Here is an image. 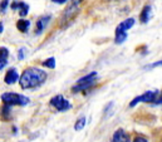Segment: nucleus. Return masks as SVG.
Here are the masks:
<instances>
[{"mask_svg": "<svg viewBox=\"0 0 162 142\" xmlns=\"http://www.w3.org/2000/svg\"><path fill=\"white\" fill-rule=\"evenodd\" d=\"M47 79V73L37 67H28L23 70L19 78V84L23 89H34L40 87Z\"/></svg>", "mask_w": 162, "mask_h": 142, "instance_id": "obj_1", "label": "nucleus"}, {"mask_svg": "<svg viewBox=\"0 0 162 142\" xmlns=\"http://www.w3.org/2000/svg\"><path fill=\"white\" fill-rule=\"evenodd\" d=\"M82 3H83V0H72V2L69 3V5L65 8V10L63 12L62 17H60V24L62 25L68 24L70 20H73L77 17V14L80 10V7H82Z\"/></svg>", "mask_w": 162, "mask_h": 142, "instance_id": "obj_2", "label": "nucleus"}, {"mask_svg": "<svg viewBox=\"0 0 162 142\" xmlns=\"http://www.w3.org/2000/svg\"><path fill=\"white\" fill-rule=\"evenodd\" d=\"M2 101L7 106H25L29 103V99L19 93H13V92H7L2 94Z\"/></svg>", "mask_w": 162, "mask_h": 142, "instance_id": "obj_3", "label": "nucleus"}, {"mask_svg": "<svg viewBox=\"0 0 162 142\" xmlns=\"http://www.w3.org/2000/svg\"><path fill=\"white\" fill-rule=\"evenodd\" d=\"M97 81V73L96 72H91L89 74L82 77L80 79H78V82L75 83V86L72 88V92L78 93V92H84L86 89L91 88L92 86H94V82Z\"/></svg>", "mask_w": 162, "mask_h": 142, "instance_id": "obj_4", "label": "nucleus"}, {"mask_svg": "<svg viewBox=\"0 0 162 142\" xmlns=\"http://www.w3.org/2000/svg\"><path fill=\"white\" fill-rule=\"evenodd\" d=\"M158 97V91H147L144 92L143 94L133 98L131 102H129V107H134L137 103L139 102H144V103H153Z\"/></svg>", "mask_w": 162, "mask_h": 142, "instance_id": "obj_5", "label": "nucleus"}, {"mask_svg": "<svg viewBox=\"0 0 162 142\" xmlns=\"http://www.w3.org/2000/svg\"><path fill=\"white\" fill-rule=\"evenodd\" d=\"M50 106H53L57 111H59V112H64V111H68L72 106H70V102L64 97V96H62V94H57V96H54L52 99H50Z\"/></svg>", "mask_w": 162, "mask_h": 142, "instance_id": "obj_6", "label": "nucleus"}, {"mask_svg": "<svg viewBox=\"0 0 162 142\" xmlns=\"http://www.w3.org/2000/svg\"><path fill=\"white\" fill-rule=\"evenodd\" d=\"M111 142H131V137L123 128H118L113 133V136L111 138Z\"/></svg>", "mask_w": 162, "mask_h": 142, "instance_id": "obj_7", "label": "nucleus"}, {"mask_svg": "<svg viewBox=\"0 0 162 142\" xmlns=\"http://www.w3.org/2000/svg\"><path fill=\"white\" fill-rule=\"evenodd\" d=\"M19 74H18V70L15 69V68H10L8 72L5 73V76H4V82L7 83V84H14L15 82H18L19 81Z\"/></svg>", "mask_w": 162, "mask_h": 142, "instance_id": "obj_8", "label": "nucleus"}, {"mask_svg": "<svg viewBox=\"0 0 162 142\" xmlns=\"http://www.w3.org/2000/svg\"><path fill=\"white\" fill-rule=\"evenodd\" d=\"M12 9H13V10H19V15H20L22 18L25 17V15L28 14V12H29L28 4L23 3V2H14V3L12 4Z\"/></svg>", "mask_w": 162, "mask_h": 142, "instance_id": "obj_9", "label": "nucleus"}, {"mask_svg": "<svg viewBox=\"0 0 162 142\" xmlns=\"http://www.w3.org/2000/svg\"><path fill=\"white\" fill-rule=\"evenodd\" d=\"M49 20H50V15H45V17L39 18L38 22H37V24H35V33L37 34H40L45 29V27L49 23Z\"/></svg>", "mask_w": 162, "mask_h": 142, "instance_id": "obj_10", "label": "nucleus"}, {"mask_svg": "<svg viewBox=\"0 0 162 142\" xmlns=\"http://www.w3.org/2000/svg\"><path fill=\"white\" fill-rule=\"evenodd\" d=\"M151 12H152V8H151L149 5L143 7V9H142V12H141V14H139V22H141L142 24H146V23L149 20V18H151Z\"/></svg>", "mask_w": 162, "mask_h": 142, "instance_id": "obj_11", "label": "nucleus"}, {"mask_svg": "<svg viewBox=\"0 0 162 142\" xmlns=\"http://www.w3.org/2000/svg\"><path fill=\"white\" fill-rule=\"evenodd\" d=\"M133 24H134V19H133V18H128V19H126L124 22H122V23L117 27V29H116V30L127 32V30H129V29L133 27Z\"/></svg>", "mask_w": 162, "mask_h": 142, "instance_id": "obj_12", "label": "nucleus"}, {"mask_svg": "<svg viewBox=\"0 0 162 142\" xmlns=\"http://www.w3.org/2000/svg\"><path fill=\"white\" fill-rule=\"evenodd\" d=\"M8 57H9V50L5 47H2L0 49V68H4L8 63Z\"/></svg>", "mask_w": 162, "mask_h": 142, "instance_id": "obj_13", "label": "nucleus"}, {"mask_svg": "<svg viewBox=\"0 0 162 142\" xmlns=\"http://www.w3.org/2000/svg\"><path fill=\"white\" fill-rule=\"evenodd\" d=\"M29 27H30V22L29 20H27V19H19L18 22H17V28H18V30L19 32H22V33H27L28 30H29Z\"/></svg>", "mask_w": 162, "mask_h": 142, "instance_id": "obj_14", "label": "nucleus"}, {"mask_svg": "<svg viewBox=\"0 0 162 142\" xmlns=\"http://www.w3.org/2000/svg\"><path fill=\"white\" fill-rule=\"evenodd\" d=\"M127 38V32H122V30H116V38H114V42L117 44H121L126 40Z\"/></svg>", "mask_w": 162, "mask_h": 142, "instance_id": "obj_15", "label": "nucleus"}, {"mask_svg": "<svg viewBox=\"0 0 162 142\" xmlns=\"http://www.w3.org/2000/svg\"><path fill=\"white\" fill-rule=\"evenodd\" d=\"M2 117L4 121H9L10 119V106L4 104L2 108Z\"/></svg>", "mask_w": 162, "mask_h": 142, "instance_id": "obj_16", "label": "nucleus"}, {"mask_svg": "<svg viewBox=\"0 0 162 142\" xmlns=\"http://www.w3.org/2000/svg\"><path fill=\"white\" fill-rule=\"evenodd\" d=\"M84 124H86V118L84 117H80V118L77 119V122L74 124V129L75 131H80V129L84 127Z\"/></svg>", "mask_w": 162, "mask_h": 142, "instance_id": "obj_17", "label": "nucleus"}, {"mask_svg": "<svg viewBox=\"0 0 162 142\" xmlns=\"http://www.w3.org/2000/svg\"><path fill=\"white\" fill-rule=\"evenodd\" d=\"M43 67L49 68V69H53V68L55 67V59H54L53 57H50V58L45 59V60L43 62Z\"/></svg>", "mask_w": 162, "mask_h": 142, "instance_id": "obj_18", "label": "nucleus"}, {"mask_svg": "<svg viewBox=\"0 0 162 142\" xmlns=\"http://www.w3.org/2000/svg\"><path fill=\"white\" fill-rule=\"evenodd\" d=\"M133 142H147V138L144 137V136H136L134 138H133Z\"/></svg>", "mask_w": 162, "mask_h": 142, "instance_id": "obj_19", "label": "nucleus"}, {"mask_svg": "<svg viewBox=\"0 0 162 142\" xmlns=\"http://www.w3.org/2000/svg\"><path fill=\"white\" fill-rule=\"evenodd\" d=\"M153 104H162V91H161V93L158 94V97H157V99L153 102Z\"/></svg>", "mask_w": 162, "mask_h": 142, "instance_id": "obj_20", "label": "nucleus"}, {"mask_svg": "<svg viewBox=\"0 0 162 142\" xmlns=\"http://www.w3.org/2000/svg\"><path fill=\"white\" fill-rule=\"evenodd\" d=\"M8 7V0H4V2H2V12H4Z\"/></svg>", "mask_w": 162, "mask_h": 142, "instance_id": "obj_21", "label": "nucleus"}, {"mask_svg": "<svg viewBox=\"0 0 162 142\" xmlns=\"http://www.w3.org/2000/svg\"><path fill=\"white\" fill-rule=\"evenodd\" d=\"M158 65H162V59H161V60H158V62H156V63H152L149 67L154 68V67H158Z\"/></svg>", "mask_w": 162, "mask_h": 142, "instance_id": "obj_22", "label": "nucleus"}, {"mask_svg": "<svg viewBox=\"0 0 162 142\" xmlns=\"http://www.w3.org/2000/svg\"><path fill=\"white\" fill-rule=\"evenodd\" d=\"M53 3H55V4H63V3H65L67 0H52Z\"/></svg>", "mask_w": 162, "mask_h": 142, "instance_id": "obj_23", "label": "nucleus"}, {"mask_svg": "<svg viewBox=\"0 0 162 142\" xmlns=\"http://www.w3.org/2000/svg\"><path fill=\"white\" fill-rule=\"evenodd\" d=\"M23 57H24V52H23V49H20L19 50V59H23Z\"/></svg>", "mask_w": 162, "mask_h": 142, "instance_id": "obj_24", "label": "nucleus"}]
</instances>
